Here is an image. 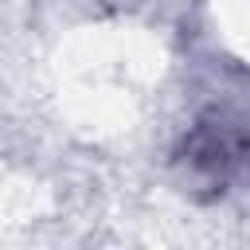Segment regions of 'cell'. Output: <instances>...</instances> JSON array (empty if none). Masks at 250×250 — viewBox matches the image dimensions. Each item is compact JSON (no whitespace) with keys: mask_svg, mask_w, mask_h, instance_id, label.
<instances>
[{"mask_svg":"<svg viewBox=\"0 0 250 250\" xmlns=\"http://www.w3.org/2000/svg\"><path fill=\"white\" fill-rule=\"evenodd\" d=\"M176 160L191 188L223 191L234 176H242L250 168V125L234 121L227 113L203 117L188 129Z\"/></svg>","mask_w":250,"mask_h":250,"instance_id":"cell-1","label":"cell"}]
</instances>
